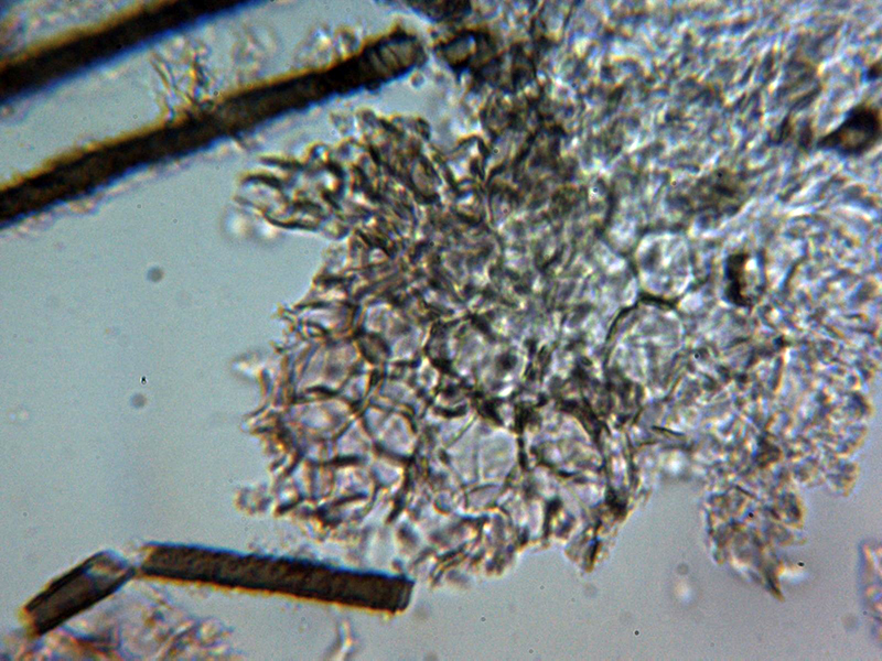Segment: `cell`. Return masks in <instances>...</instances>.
Segmentation results:
<instances>
[{"mask_svg": "<svg viewBox=\"0 0 882 661\" xmlns=\"http://www.w3.org/2000/svg\"><path fill=\"white\" fill-rule=\"evenodd\" d=\"M133 575L119 556L100 552L55 579L26 606L35 632L43 635L117 592Z\"/></svg>", "mask_w": 882, "mask_h": 661, "instance_id": "6da1fadb", "label": "cell"}, {"mask_svg": "<svg viewBox=\"0 0 882 661\" xmlns=\"http://www.w3.org/2000/svg\"><path fill=\"white\" fill-rule=\"evenodd\" d=\"M881 110L870 101L851 107L842 121L817 141V148L847 158L862 156L881 139Z\"/></svg>", "mask_w": 882, "mask_h": 661, "instance_id": "7a4b0ae2", "label": "cell"}, {"mask_svg": "<svg viewBox=\"0 0 882 661\" xmlns=\"http://www.w3.org/2000/svg\"><path fill=\"white\" fill-rule=\"evenodd\" d=\"M880 73H881V65H880V59H878L869 66V69L867 72V78L869 80H874L880 76Z\"/></svg>", "mask_w": 882, "mask_h": 661, "instance_id": "3957f363", "label": "cell"}]
</instances>
